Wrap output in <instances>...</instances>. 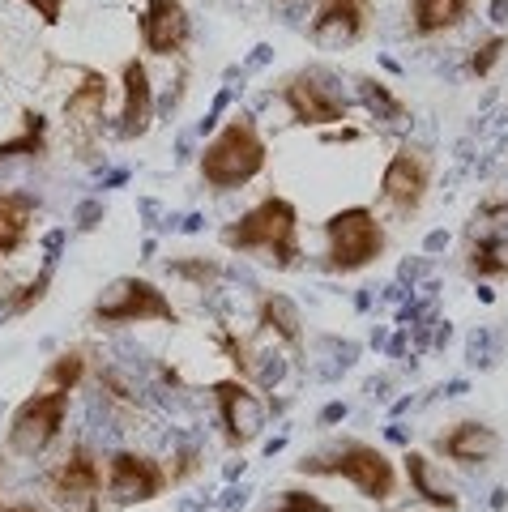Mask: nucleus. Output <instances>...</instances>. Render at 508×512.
Masks as SVG:
<instances>
[{
    "label": "nucleus",
    "mask_w": 508,
    "mask_h": 512,
    "mask_svg": "<svg viewBox=\"0 0 508 512\" xmlns=\"http://www.w3.org/2000/svg\"><path fill=\"white\" fill-rule=\"evenodd\" d=\"M222 248L240 252V256H257L269 269L287 274L304 261V244H299V205L291 197H278L269 192L252 210H244L240 218H231L227 227L218 231Z\"/></svg>",
    "instance_id": "nucleus-1"
},
{
    "label": "nucleus",
    "mask_w": 508,
    "mask_h": 512,
    "mask_svg": "<svg viewBox=\"0 0 508 512\" xmlns=\"http://www.w3.org/2000/svg\"><path fill=\"white\" fill-rule=\"evenodd\" d=\"M269 167V141L252 111H235V116L205 141L197 158V175L210 192H240Z\"/></svg>",
    "instance_id": "nucleus-2"
},
{
    "label": "nucleus",
    "mask_w": 508,
    "mask_h": 512,
    "mask_svg": "<svg viewBox=\"0 0 508 512\" xmlns=\"http://www.w3.org/2000/svg\"><path fill=\"white\" fill-rule=\"evenodd\" d=\"M295 474L304 478H342L351 483L363 500L372 504H389L402 487V474H398V461H393L385 448H376L368 440H342L325 448V453H308L295 461Z\"/></svg>",
    "instance_id": "nucleus-3"
},
{
    "label": "nucleus",
    "mask_w": 508,
    "mask_h": 512,
    "mask_svg": "<svg viewBox=\"0 0 508 512\" xmlns=\"http://www.w3.org/2000/svg\"><path fill=\"white\" fill-rule=\"evenodd\" d=\"M325 269L329 274H363L389 252V231L372 205H346L325 218Z\"/></svg>",
    "instance_id": "nucleus-4"
},
{
    "label": "nucleus",
    "mask_w": 508,
    "mask_h": 512,
    "mask_svg": "<svg viewBox=\"0 0 508 512\" xmlns=\"http://www.w3.org/2000/svg\"><path fill=\"white\" fill-rule=\"evenodd\" d=\"M278 103L287 107L291 124L299 128H338L351 120L355 99L342 90V77L329 73L325 64H304L278 82Z\"/></svg>",
    "instance_id": "nucleus-5"
},
{
    "label": "nucleus",
    "mask_w": 508,
    "mask_h": 512,
    "mask_svg": "<svg viewBox=\"0 0 508 512\" xmlns=\"http://www.w3.org/2000/svg\"><path fill=\"white\" fill-rule=\"evenodd\" d=\"M90 320L99 329H124V325H180V308L171 295L150 278L124 274L111 278L90 303Z\"/></svg>",
    "instance_id": "nucleus-6"
},
{
    "label": "nucleus",
    "mask_w": 508,
    "mask_h": 512,
    "mask_svg": "<svg viewBox=\"0 0 508 512\" xmlns=\"http://www.w3.org/2000/svg\"><path fill=\"white\" fill-rule=\"evenodd\" d=\"M432 180H436V154L427 146H419V141H402V146L389 154L385 171H380L376 197L393 218L406 222L423 210L427 192H432Z\"/></svg>",
    "instance_id": "nucleus-7"
},
{
    "label": "nucleus",
    "mask_w": 508,
    "mask_h": 512,
    "mask_svg": "<svg viewBox=\"0 0 508 512\" xmlns=\"http://www.w3.org/2000/svg\"><path fill=\"white\" fill-rule=\"evenodd\" d=\"M69 406H73V393L43 389V384H39V389L30 393L18 410H13L9 431H5V448L13 457H26V461L43 457L47 448L60 440V431H65Z\"/></svg>",
    "instance_id": "nucleus-8"
},
{
    "label": "nucleus",
    "mask_w": 508,
    "mask_h": 512,
    "mask_svg": "<svg viewBox=\"0 0 508 512\" xmlns=\"http://www.w3.org/2000/svg\"><path fill=\"white\" fill-rule=\"evenodd\" d=\"M171 487V470L150 453L137 448H120L103 461V495L111 508H137V504H154L163 500Z\"/></svg>",
    "instance_id": "nucleus-9"
},
{
    "label": "nucleus",
    "mask_w": 508,
    "mask_h": 512,
    "mask_svg": "<svg viewBox=\"0 0 508 512\" xmlns=\"http://www.w3.org/2000/svg\"><path fill=\"white\" fill-rule=\"evenodd\" d=\"M43 483L60 512H103V457L90 444H73Z\"/></svg>",
    "instance_id": "nucleus-10"
},
{
    "label": "nucleus",
    "mask_w": 508,
    "mask_h": 512,
    "mask_svg": "<svg viewBox=\"0 0 508 512\" xmlns=\"http://www.w3.org/2000/svg\"><path fill=\"white\" fill-rule=\"evenodd\" d=\"M462 265L474 282L508 278V197L487 201L474 210L462 244Z\"/></svg>",
    "instance_id": "nucleus-11"
},
{
    "label": "nucleus",
    "mask_w": 508,
    "mask_h": 512,
    "mask_svg": "<svg viewBox=\"0 0 508 512\" xmlns=\"http://www.w3.org/2000/svg\"><path fill=\"white\" fill-rule=\"evenodd\" d=\"M210 397H214L218 427H222V440H227V448L244 453L248 444H257L265 436L269 410L261 402V393L252 389V380H244V376H222V380L210 384Z\"/></svg>",
    "instance_id": "nucleus-12"
},
{
    "label": "nucleus",
    "mask_w": 508,
    "mask_h": 512,
    "mask_svg": "<svg viewBox=\"0 0 508 512\" xmlns=\"http://www.w3.org/2000/svg\"><path fill=\"white\" fill-rule=\"evenodd\" d=\"M107 99H111V82L103 69H77V86L65 94L60 103V120H65V133L82 158H90V150L99 146L103 137V120H107Z\"/></svg>",
    "instance_id": "nucleus-13"
},
{
    "label": "nucleus",
    "mask_w": 508,
    "mask_h": 512,
    "mask_svg": "<svg viewBox=\"0 0 508 512\" xmlns=\"http://www.w3.org/2000/svg\"><path fill=\"white\" fill-rule=\"evenodd\" d=\"M376 18V0H312L308 39L316 52H346L368 39Z\"/></svg>",
    "instance_id": "nucleus-14"
},
{
    "label": "nucleus",
    "mask_w": 508,
    "mask_h": 512,
    "mask_svg": "<svg viewBox=\"0 0 508 512\" xmlns=\"http://www.w3.org/2000/svg\"><path fill=\"white\" fill-rule=\"evenodd\" d=\"M137 30H141V47H146L150 56L176 60L188 52V43H193V13H188L184 0H146Z\"/></svg>",
    "instance_id": "nucleus-15"
},
{
    "label": "nucleus",
    "mask_w": 508,
    "mask_h": 512,
    "mask_svg": "<svg viewBox=\"0 0 508 512\" xmlns=\"http://www.w3.org/2000/svg\"><path fill=\"white\" fill-rule=\"evenodd\" d=\"M158 116V99H154V82L146 60L129 56L120 64V116H116V137L120 141H141L154 128Z\"/></svg>",
    "instance_id": "nucleus-16"
},
{
    "label": "nucleus",
    "mask_w": 508,
    "mask_h": 512,
    "mask_svg": "<svg viewBox=\"0 0 508 512\" xmlns=\"http://www.w3.org/2000/svg\"><path fill=\"white\" fill-rule=\"evenodd\" d=\"M436 453L444 461H453V466H462V470H483L491 466V461L500 457V431L483 423V419H462V423H453V427H444L440 436H436Z\"/></svg>",
    "instance_id": "nucleus-17"
},
{
    "label": "nucleus",
    "mask_w": 508,
    "mask_h": 512,
    "mask_svg": "<svg viewBox=\"0 0 508 512\" xmlns=\"http://www.w3.org/2000/svg\"><path fill=\"white\" fill-rule=\"evenodd\" d=\"M402 478L410 483V491L419 495V504H427L432 512H462V495L444 483V470L423 453V448H410L402 457Z\"/></svg>",
    "instance_id": "nucleus-18"
},
{
    "label": "nucleus",
    "mask_w": 508,
    "mask_h": 512,
    "mask_svg": "<svg viewBox=\"0 0 508 512\" xmlns=\"http://www.w3.org/2000/svg\"><path fill=\"white\" fill-rule=\"evenodd\" d=\"M35 218H39V201L35 192H0V261L18 256L30 244V231H35Z\"/></svg>",
    "instance_id": "nucleus-19"
},
{
    "label": "nucleus",
    "mask_w": 508,
    "mask_h": 512,
    "mask_svg": "<svg viewBox=\"0 0 508 512\" xmlns=\"http://www.w3.org/2000/svg\"><path fill=\"white\" fill-rule=\"evenodd\" d=\"M257 325H261V333H269L274 342L287 346L291 355L304 350V312H299V303L291 295L265 291L257 299Z\"/></svg>",
    "instance_id": "nucleus-20"
},
{
    "label": "nucleus",
    "mask_w": 508,
    "mask_h": 512,
    "mask_svg": "<svg viewBox=\"0 0 508 512\" xmlns=\"http://www.w3.org/2000/svg\"><path fill=\"white\" fill-rule=\"evenodd\" d=\"M355 99H359L363 111H368L372 120H380V124H393V128L410 124L406 99H402V94L393 90L389 82H380V77H372V73H359V77H355Z\"/></svg>",
    "instance_id": "nucleus-21"
},
{
    "label": "nucleus",
    "mask_w": 508,
    "mask_h": 512,
    "mask_svg": "<svg viewBox=\"0 0 508 512\" xmlns=\"http://www.w3.org/2000/svg\"><path fill=\"white\" fill-rule=\"evenodd\" d=\"M470 18V0H410V30L419 39L449 35Z\"/></svg>",
    "instance_id": "nucleus-22"
},
{
    "label": "nucleus",
    "mask_w": 508,
    "mask_h": 512,
    "mask_svg": "<svg viewBox=\"0 0 508 512\" xmlns=\"http://www.w3.org/2000/svg\"><path fill=\"white\" fill-rule=\"evenodd\" d=\"M52 150V124H47L43 111L26 107L22 124L13 137H0V163H13V158H47Z\"/></svg>",
    "instance_id": "nucleus-23"
},
{
    "label": "nucleus",
    "mask_w": 508,
    "mask_h": 512,
    "mask_svg": "<svg viewBox=\"0 0 508 512\" xmlns=\"http://www.w3.org/2000/svg\"><path fill=\"white\" fill-rule=\"evenodd\" d=\"M90 372V359H86V350L82 346H69V350H60V355L43 367V389H65V393H77L82 389V380Z\"/></svg>",
    "instance_id": "nucleus-24"
},
{
    "label": "nucleus",
    "mask_w": 508,
    "mask_h": 512,
    "mask_svg": "<svg viewBox=\"0 0 508 512\" xmlns=\"http://www.w3.org/2000/svg\"><path fill=\"white\" fill-rule=\"evenodd\" d=\"M167 274L171 278H184L193 291H210V286L222 278V265L214 256H176V261H167Z\"/></svg>",
    "instance_id": "nucleus-25"
},
{
    "label": "nucleus",
    "mask_w": 508,
    "mask_h": 512,
    "mask_svg": "<svg viewBox=\"0 0 508 512\" xmlns=\"http://www.w3.org/2000/svg\"><path fill=\"white\" fill-rule=\"evenodd\" d=\"M52 278H56V252L47 256L43 269H39V274L22 286L18 295H9V303H5V316H26L30 308H39V303L47 299V291H52Z\"/></svg>",
    "instance_id": "nucleus-26"
},
{
    "label": "nucleus",
    "mask_w": 508,
    "mask_h": 512,
    "mask_svg": "<svg viewBox=\"0 0 508 512\" xmlns=\"http://www.w3.org/2000/svg\"><path fill=\"white\" fill-rule=\"evenodd\" d=\"M504 52H508V39L504 35H491L483 43H474L470 47V60H466V73L470 77H491V69L504 60Z\"/></svg>",
    "instance_id": "nucleus-27"
},
{
    "label": "nucleus",
    "mask_w": 508,
    "mask_h": 512,
    "mask_svg": "<svg viewBox=\"0 0 508 512\" xmlns=\"http://www.w3.org/2000/svg\"><path fill=\"white\" fill-rule=\"evenodd\" d=\"M269 512H333V504L308 487H287V491H278V500Z\"/></svg>",
    "instance_id": "nucleus-28"
},
{
    "label": "nucleus",
    "mask_w": 508,
    "mask_h": 512,
    "mask_svg": "<svg viewBox=\"0 0 508 512\" xmlns=\"http://www.w3.org/2000/svg\"><path fill=\"white\" fill-rule=\"evenodd\" d=\"M18 5H26L43 26H60V18H65V5L69 0H18Z\"/></svg>",
    "instance_id": "nucleus-29"
},
{
    "label": "nucleus",
    "mask_w": 508,
    "mask_h": 512,
    "mask_svg": "<svg viewBox=\"0 0 508 512\" xmlns=\"http://www.w3.org/2000/svg\"><path fill=\"white\" fill-rule=\"evenodd\" d=\"M94 218H99V205H86V210H82V222H77V227L90 231V227H94Z\"/></svg>",
    "instance_id": "nucleus-30"
},
{
    "label": "nucleus",
    "mask_w": 508,
    "mask_h": 512,
    "mask_svg": "<svg viewBox=\"0 0 508 512\" xmlns=\"http://www.w3.org/2000/svg\"><path fill=\"white\" fill-rule=\"evenodd\" d=\"M333 419H346V406H329V410L321 414V423H333Z\"/></svg>",
    "instance_id": "nucleus-31"
},
{
    "label": "nucleus",
    "mask_w": 508,
    "mask_h": 512,
    "mask_svg": "<svg viewBox=\"0 0 508 512\" xmlns=\"http://www.w3.org/2000/svg\"><path fill=\"white\" fill-rule=\"evenodd\" d=\"M9 512H43V508L30 504V500H22V504H9Z\"/></svg>",
    "instance_id": "nucleus-32"
},
{
    "label": "nucleus",
    "mask_w": 508,
    "mask_h": 512,
    "mask_svg": "<svg viewBox=\"0 0 508 512\" xmlns=\"http://www.w3.org/2000/svg\"><path fill=\"white\" fill-rule=\"evenodd\" d=\"M0 512H9V504H0Z\"/></svg>",
    "instance_id": "nucleus-33"
}]
</instances>
